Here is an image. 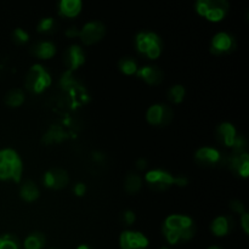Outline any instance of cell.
<instances>
[{
    "instance_id": "6da1fadb",
    "label": "cell",
    "mask_w": 249,
    "mask_h": 249,
    "mask_svg": "<svg viewBox=\"0 0 249 249\" xmlns=\"http://www.w3.org/2000/svg\"><path fill=\"white\" fill-rule=\"evenodd\" d=\"M194 219L185 214H172L167 216L162 225V233L170 246L187 242L196 235Z\"/></svg>"
},
{
    "instance_id": "7a4b0ae2",
    "label": "cell",
    "mask_w": 249,
    "mask_h": 249,
    "mask_svg": "<svg viewBox=\"0 0 249 249\" xmlns=\"http://www.w3.org/2000/svg\"><path fill=\"white\" fill-rule=\"evenodd\" d=\"M23 164L18 153L12 148L0 150V181L19 182Z\"/></svg>"
},
{
    "instance_id": "3957f363",
    "label": "cell",
    "mask_w": 249,
    "mask_h": 249,
    "mask_svg": "<svg viewBox=\"0 0 249 249\" xmlns=\"http://www.w3.org/2000/svg\"><path fill=\"white\" fill-rule=\"evenodd\" d=\"M53 83V78L49 71L44 67L40 63H36L29 68L28 73L26 75V89L28 90L31 94H43L46 89Z\"/></svg>"
},
{
    "instance_id": "277c9868",
    "label": "cell",
    "mask_w": 249,
    "mask_h": 249,
    "mask_svg": "<svg viewBox=\"0 0 249 249\" xmlns=\"http://www.w3.org/2000/svg\"><path fill=\"white\" fill-rule=\"evenodd\" d=\"M135 45L139 53L150 60H157L162 55V39L153 32H140L135 38Z\"/></svg>"
},
{
    "instance_id": "5b68a950",
    "label": "cell",
    "mask_w": 249,
    "mask_h": 249,
    "mask_svg": "<svg viewBox=\"0 0 249 249\" xmlns=\"http://www.w3.org/2000/svg\"><path fill=\"white\" fill-rule=\"evenodd\" d=\"M228 0H197L196 11L199 16L211 22H220L228 14Z\"/></svg>"
},
{
    "instance_id": "8992f818",
    "label": "cell",
    "mask_w": 249,
    "mask_h": 249,
    "mask_svg": "<svg viewBox=\"0 0 249 249\" xmlns=\"http://www.w3.org/2000/svg\"><path fill=\"white\" fill-rule=\"evenodd\" d=\"M143 179L147 182L148 186L155 191H165L174 185L175 177H173L167 170L157 168V169L148 170Z\"/></svg>"
},
{
    "instance_id": "52a82bcc",
    "label": "cell",
    "mask_w": 249,
    "mask_h": 249,
    "mask_svg": "<svg viewBox=\"0 0 249 249\" xmlns=\"http://www.w3.org/2000/svg\"><path fill=\"white\" fill-rule=\"evenodd\" d=\"M146 119L153 126H167L173 119V109L165 104H155L148 107Z\"/></svg>"
},
{
    "instance_id": "ba28073f",
    "label": "cell",
    "mask_w": 249,
    "mask_h": 249,
    "mask_svg": "<svg viewBox=\"0 0 249 249\" xmlns=\"http://www.w3.org/2000/svg\"><path fill=\"white\" fill-rule=\"evenodd\" d=\"M150 241L145 233L140 231L125 230L119 236L121 249H147Z\"/></svg>"
},
{
    "instance_id": "9c48e42d",
    "label": "cell",
    "mask_w": 249,
    "mask_h": 249,
    "mask_svg": "<svg viewBox=\"0 0 249 249\" xmlns=\"http://www.w3.org/2000/svg\"><path fill=\"white\" fill-rule=\"evenodd\" d=\"M106 33V28L101 22L92 21L84 24L79 31V38L84 45H92L101 40Z\"/></svg>"
},
{
    "instance_id": "30bf717a",
    "label": "cell",
    "mask_w": 249,
    "mask_h": 249,
    "mask_svg": "<svg viewBox=\"0 0 249 249\" xmlns=\"http://www.w3.org/2000/svg\"><path fill=\"white\" fill-rule=\"evenodd\" d=\"M236 48V41L231 34L226 32H219L213 36L211 43V51L214 55L229 53Z\"/></svg>"
},
{
    "instance_id": "8fae6325",
    "label": "cell",
    "mask_w": 249,
    "mask_h": 249,
    "mask_svg": "<svg viewBox=\"0 0 249 249\" xmlns=\"http://www.w3.org/2000/svg\"><path fill=\"white\" fill-rule=\"evenodd\" d=\"M43 182L48 189L62 190L70 182V178L66 170L61 168H53L48 170L43 177Z\"/></svg>"
},
{
    "instance_id": "7c38bea8",
    "label": "cell",
    "mask_w": 249,
    "mask_h": 249,
    "mask_svg": "<svg viewBox=\"0 0 249 249\" xmlns=\"http://www.w3.org/2000/svg\"><path fill=\"white\" fill-rule=\"evenodd\" d=\"M63 62L68 72H74L85 62V53L79 45H71L63 53Z\"/></svg>"
},
{
    "instance_id": "4fadbf2b",
    "label": "cell",
    "mask_w": 249,
    "mask_h": 249,
    "mask_svg": "<svg viewBox=\"0 0 249 249\" xmlns=\"http://www.w3.org/2000/svg\"><path fill=\"white\" fill-rule=\"evenodd\" d=\"M140 79H142L146 84L148 85H160L164 79V73L160 70L158 66H143V67H139L138 72H136Z\"/></svg>"
},
{
    "instance_id": "5bb4252c",
    "label": "cell",
    "mask_w": 249,
    "mask_h": 249,
    "mask_svg": "<svg viewBox=\"0 0 249 249\" xmlns=\"http://www.w3.org/2000/svg\"><path fill=\"white\" fill-rule=\"evenodd\" d=\"M195 160L199 165H206V167H213L218 164L221 160L220 151L216 150L215 147H208L204 146L197 150L195 155Z\"/></svg>"
},
{
    "instance_id": "9a60e30c",
    "label": "cell",
    "mask_w": 249,
    "mask_h": 249,
    "mask_svg": "<svg viewBox=\"0 0 249 249\" xmlns=\"http://www.w3.org/2000/svg\"><path fill=\"white\" fill-rule=\"evenodd\" d=\"M216 135H218L219 141L226 147H232L236 138H237V130L235 125L230 122H224L219 124L216 129Z\"/></svg>"
},
{
    "instance_id": "2e32d148",
    "label": "cell",
    "mask_w": 249,
    "mask_h": 249,
    "mask_svg": "<svg viewBox=\"0 0 249 249\" xmlns=\"http://www.w3.org/2000/svg\"><path fill=\"white\" fill-rule=\"evenodd\" d=\"M232 228V219L226 215H219L212 221L211 231L215 237H224L229 235Z\"/></svg>"
},
{
    "instance_id": "e0dca14e",
    "label": "cell",
    "mask_w": 249,
    "mask_h": 249,
    "mask_svg": "<svg viewBox=\"0 0 249 249\" xmlns=\"http://www.w3.org/2000/svg\"><path fill=\"white\" fill-rule=\"evenodd\" d=\"M32 53H33L36 57H38L39 60H51L56 53V46L55 44L51 43V41H39L36 45H33V48H32Z\"/></svg>"
},
{
    "instance_id": "ac0fdd59",
    "label": "cell",
    "mask_w": 249,
    "mask_h": 249,
    "mask_svg": "<svg viewBox=\"0 0 249 249\" xmlns=\"http://www.w3.org/2000/svg\"><path fill=\"white\" fill-rule=\"evenodd\" d=\"M58 10L62 16L73 18L82 11V0H60Z\"/></svg>"
},
{
    "instance_id": "d6986e66",
    "label": "cell",
    "mask_w": 249,
    "mask_h": 249,
    "mask_svg": "<svg viewBox=\"0 0 249 249\" xmlns=\"http://www.w3.org/2000/svg\"><path fill=\"white\" fill-rule=\"evenodd\" d=\"M19 196L23 199L24 202H28V203H32V202L36 201L40 196V191H39L38 186L34 184L31 180H27L22 184L21 189H19Z\"/></svg>"
},
{
    "instance_id": "ffe728a7",
    "label": "cell",
    "mask_w": 249,
    "mask_h": 249,
    "mask_svg": "<svg viewBox=\"0 0 249 249\" xmlns=\"http://www.w3.org/2000/svg\"><path fill=\"white\" fill-rule=\"evenodd\" d=\"M142 187V178L138 173H129L124 181V189L129 195H135Z\"/></svg>"
},
{
    "instance_id": "44dd1931",
    "label": "cell",
    "mask_w": 249,
    "mask_h": 249,
    "mask_svg": "<svg viewBox=\"0 0 249 249\" xmlns=\"http://www.w3.org/2000/svg\"><path fill=\"white\" fill-rule=\"evenodd\" d=\"M45 236L41 232H32L23 242L24 249H43L45 246Z\"/></svg>"
},
{
    "instance_id": "7402d4cb",
    "label": "cell",
    "mask_w": 249,
    "mask_h": 249,
    "mask_svg": "<svg viewBox=\"0 0 249 249\" xmlns=\"http://www.w3.org/2000/svg\"><path fill=\"white\" fill-rule=\"evenodd\" d=\"M24 100H26V95L22 91L21 89H12L10 90L6 94V97H5V102L9 107H12V108H16V107H19L23 105Z\"/></svg>"
},
{
    "instance_id": "603a6c76",
    "label": "cell",
    "mask_w": 249,
    "mask_h": 249,
    "mask_svg": "<svg viewBox=\"0 0 249 249\" xmlns=\"http://www.w3.org/2000/svg\"><path fill=\"white\" fill-rule=\"evenodd\" d=\"M118 67H119V71L125 75L136 74V72H138L139 70L138 62H136L133 57L121 58L118 62Z\"/></svg>"
},
{
    "instance_id": "cb8c5ba5",
    "label": "cell",
    "mask_w": 249,
    "mask_h": 249,
    "mask_svg": "<svg viewBox=\"0 0 249 249\" xmlns=\"http://www.w3.org/2000/svg\"><path fill=\"white\" fill-rule=\"evenodd\" d=\"M185 95H186V90L181 84H175L168 90V99L170 102L175 105H179L184 101Z\"/></svg>"
},
{
    "instance_id": "d4e9b609",
    "label": "cell",
    "mask_w": 249,
    "mask_h": 249,
    "mask_svg": "<svg viewBox=\"0 0 249 249\" xmlns=\"http://www.w3.org/2000/svg\"><path fill=\"white\" fill-rule=\"evenodd\" d=\"M63 139H66V133L62 130V129L58 128V126H56V128H51L50 130L45 134V136H44V140H45L48 143H53V142L60 143Z\"/></svg>"
},
{
    "instance_id": "484cf974",
    "label": "cell",
    "mask_w": 249,
    "mask_h": 249,
    "mask_svg": "<svg viewBox=\"0 0 249 249\" xmlns=\"http://www.w3.org/2000/svg\"><path fill=\"white\" fill-rule=\"evenodd\" d=\"M236 172L243 179H247L249 177V155L247 152L240 153V164Z\"/></svg>"
},
{
    "instance_id": "4316f807",
    "label": "cell",
    "mask_w": 249,
    "mask_h": 249,
    "mask_svg": "<svg viewBox=\"0 0 249 249\" xmlns=\"http://www.w3.org/2000/svg\"><path fill=\"white\" fill-rule=\"evenodd\" d=\"M0 249H19L18 241L12 235L0 236Z\"/></svg>"
},
{
    "instance_id": "83f0119b",
    "label": "cell",
    "mask_w": 249,
    "mask_h": 249,
    "mask_svg": "<svg viewBox=\"0 0 249 249\" xmlns=\"http://www.w3.org/2000/svg\"><path fill=\"white\" fill-rule=\"evenodd\" d=\"M12 39H14L15 43L18 44V45H23V44L28 43L29 34L27 33L24 29L16 28L14 31V33H12Z\"/></svg>"
},
{
    "instance_id": "f1b7e54d",
    "label": "cell",
    "mask_w": 249,
    "mask_h": 249,
    "mask_svg": "<svg viewBox=\"0 0 249 249\" xmlns=\"http://www.w3.org/2000/svg\"><path fill=\"white\" fill-rule=\"evenodd\" d=\"M53 26H55V21H53V17H46V18H43L38 24V32L39 33H49L53 29Z\"/></svg>"
},
{
    "instance_id": "f546056e",
    "label": "cell",
    "mask_w": 249,
    "mask_h": 249,
    "mask_svg": "<svg viewBox=\"0 0 249 249\" xmlns=\"http://www.w3.org/2000/svg\"><path fill=\"white\" fill-rule=\"evenodd\" d=\"M122 219H123V221L125 223V225L130 226V225H133L134 223H135L136 215H135V213H134L133 211L128 209V211L123 212V214H122Z\"/></svg>"
},
{
    "instance_id": "4dcf8cb0",
    "label": "cell",
    "mask_w": 249,
    "mask_h": 249,
    "mask_svg": "<svg viewBox=\"0 0 249 249\" xmlns=\"http://www.w3.org/2000/svg\"><path fill=\"white\" fill-rule=\"evenodd\" d=\"M229 206H230V209L233 212V213L240 214V215L246 212L245 204H243L241 201H238V199H235V201H231Z\"/></svg>"
},
{
    "instance_id": "1f68e13d",
    "label": "cell",
    "mask_w": 249,
    "mask_h": 249,
    "mask_svg": "<svg viewBox=\"0 0 249 249\" xmlns=\"http://www.w3.org/2000/svg\"><path fill=\"white\" fill-rule=\"evenodd\" d=\"M73 192L77 197H83L85 194H87V186L83 182H77L73 187Z\"/></svg>"
},
{
    "instance_id": "d6a6232c",
    "label": "cell",
    "mask_w": 249,
    "mask_h": 249,
    "mask_svg": "<svg viewBox=\"0 0 249 249\" xmlns=\"http://www.w3.org/2000/svg\"><path fill=\"white\" fill-rule=\"evenodd\" d=\"M241 226H242L243 231H245L246 235H248L249 233V214L247 212H245L243 214H241Z\"/></svg>"
},
{
    "instance_id": "836d02e7",
    "label": "cell",
    "mask_w": 249,
    "mask_h": 249,
    "mask_svg": "<svg viewBox=\"0 0 249 249\" xmlns=\"http://www.w3.org/2000/svg\"><path fill=\"white\" fill-rule=\"evenodd\" d=\"M66 36L68 38H77V36H79V29H77L75 27H71L66 31Z\"/></svg>"
},
{
    "instance_id": "e575fe53",
    "label": "cell",
    "mask_w": 249,
    "mask_h": 249,
    "mask_svg": "<svg viewBox=\"0 0 249 249\" xmlns=\"http://www.w3.org/2000/svg\"><path fill=\"white\" fill-rule=\"evenodd\" d=\"M174 185L179 187H184L187 185V179L185 177H175L174 179Z\"/></svg>"
},
{
    "instance_id": "d590c367",
    "label": "cell",
    "mask_w": 249,
    "mask_h": 249,
    "mask_svg": "<svg viewBox=\"0 0 249 249\" xmlns=\"http://www.w3.org/2000/svg\"><path fill=\"white\" fill-rule=\"evenodd\" d=\"M146 167H147V160L145 158H139L138 162H136V168L139 170H145Z\"/></svg>"
},
{
    "instance_id": "8d00e7d4",
    "label": "cell",
    "mask_w": 249,
    "mask_h": 249,
    "mask_svg": "<svg viewBox=\"0 0 249 249\" xmlns=\"http://www.w3.org/2000/svg\"><path fill=\"white\" fill-rule=\"evenodd\" d=\"M92 158H94L95 160H97V162H101V160H104L105 156L102 155V153L96 152V153H94V156H92Z\"/></svg>"
},
{
    "instance_id": "74e56055",
    "label": "cell",
    "mask_w": 249,
    "mask_h": 249,
    "mask_svg": "<svg viewBox=\"0 0 249 249\" xmlns=\"http://www.w3.org/2000/svg\"><path fill=\"white\" fill-rule=\"evenodd\" d=\"M77 249H91V248H90L88 245H80V246H78Z\"/></svg>"
},
{
    "instance_id": "f35d334b",
    "label": "cell",
    "mask_w": 249,
    "mask_h": 249,
    "mask_svg": "<svg viewBox=\"0 0 249 249\" xmlns=\"http://www.w3.org/2000/svg\"><path fill=\"white\" fill-rule=\"evenodd\" d=\"M207 249H223V248H220L219 246H211V247H208Z\"/></svg>"
},
{
    "instance_id": "ab89813d",
    "label": "cell",
    "mask_w": 249,
    "mask_h": 249,
    "mask_svg": "<svg viewBox=\"0 0 249 249\" xmlns=\"http://www.w3.org/2000/svg\"><path fill=\"white\" fill-rule=\"evenodd\" d=\"M160 249H170V248H168V247H162Z\"/></svg>"
}]
</instances>
